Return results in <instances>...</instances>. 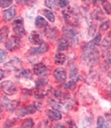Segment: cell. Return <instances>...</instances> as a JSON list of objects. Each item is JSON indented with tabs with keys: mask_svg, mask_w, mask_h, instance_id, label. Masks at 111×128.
<instances>
[{
	"mask_svg": "<svg viewBox=\"0 0 111 128\" xmlns=\"http://www.w3.org/2000/svg\"><path fill=\"white\" fill-rule=\"evenodd\" d=\"M82 58L88 65H94L99 61V54L96 46L92 45L90 42L83 48Z\"/></svg>",
	"mask_w": 111,
	"mask_h": 128,
	"instance_id": "1",
	"label": "cell"
},
{
	"mask_svg": "<svg viewBox=\"0 0 111 128\" xmlns=\"http://www.w3.org/2000/svg\"><path fill=\"white\" fill-rule=\"evenodd\" d=\"M12 28L15 33V36L19 37L20 38L25 36L26 30L24 26V20L21 17H18L13 21Z\"/></svg>",
	"mask_w": 111,
	"mask_h": 128,
	"instance_id": "2",
	"label": "cell"
},
{
	"mask_svg": "<svg viewBox=\"0 0 111 128\" xmlns=\"http://www.w3.org/2000/svg\"><path fill=\"white\" fill-rule=\"evenodd\" d=\"M63 33H65V35L67 38L70 40V41L72 43L74 44H77L78 42V32L76 31L75 28L72 26V25H67L65 26L63 28Z\"/></svg>",
	"mask_w": 111,
	"mask_h": 128,
	"instance_id": "3",
	"label": "cell"
},
{
	"mask_svg": "<svg viewBox=\"0 0 111 128\" xmlns=\"http://www.w3.org/2000/svg\"><path fill=\"white\" fill-rule=\"evenodd\" d=\"M0 88L5 94L12 96L18 92V87L11 80L3 81L0 84Z\"/></svg>",
	"mask_w": 111,
	"mask_h": 128,
	"instance_id": "4",
	"label": "cell"
},
{
	"mask_svg": "<svg viewBox=\"0 0 111 128\" xmlns=\"http://www.w3.org/2000/svg\"><path fill=\"white\" fill-rule=\"evenodd\" d=\"M21 46V40L18 36H11L5 44L6 48L9 51H14Z\"/></svg>",
	"mask_w": 111,
	"mask_h": 128,
	"instance_id": "5",
	"label": "cell"
},
{
	"mask_svg": "<svg viewBox=\"0 0 111 128\" xmlns=\"http://www.w3.org/2000/svg\"><path fill=\"white\" fill-rule=\"evenodd\" d=\"M4 68L7 71H13V72L20 71V69L22 68V62L20 58H14L5 64Z\"/></svg>",
	"mask_w": 111,
	"mask_h": 128,
	"instance_id": "6",
	"label": "cell"
},
{
	"mask_svg": "<svg viewBox=\"0 0 111 128\" xmlns=\"http://www.w3.org/2000/svg\"><path fill=\"white\" fill-rule=\"evenodd\" d=\"M0 102H1V104L3 106V107H4L6 110L11 112H14L19 104V101L18 100H10L4 96H2L0 98Z\"/></svg>",
	"mask_w": 111,
	"mask_h": 128,
	"instance_id": "7",
	"label": "cell"
},
{
	"mask_svg": "<svg viewBox=\"0 0 111 128\" xmlns=\"http://www.w3.org/2000/svg\"><path fill=\"white\" fill-rule=\"evenodd\" d=\"M36 111H37V107L36 105L30 104V105L18 109V110L16 111V115L18 117H23L29 114H33L36 113Z\"/></svg>",
	"mask_w": 111,
	"mask_h": 128,
	"instance_id": "8",
	"label": "cell"
},
{
	"mask_svg": "<svg viewBox=\"0 0 111 128\" xmlns=\"http://www.w3.org/2000/svg\"><path fill=\"white\" fill-rule=\"evenodd\" d=\"M28 40L29 42L34 45H41L44 43L41 34L36 30H32L31 32Z\"/></svg>",
	"mask_w": 111,
	"mask_h": 128,
	"instance_id": "9",
	"label": "cell"
},
{
	"mask_svg": "<svg viewBox=\"0 0 111 128\" xmlns=\"http://www.w3.org/2000/svg\"><path fill=\"white\" fill-rule=\"evenodd\" d=\"M54 77L57 82H65L67 78V73L65 69L61 67L56 68L54 72Z\"/></svg>",
	"mask_w": 111,
	"mask_h": 128,
	"instance_id": "10",
	"label": "cell"
},
{
	"mask_svg": "<svg viewBox=\"0 0 111 128\" xmlns=\"http://www.w3.org/2000/svg\"><path fill=\"white\" fill-rule=\"evenodd\" d=\"M45 35L49 40H54L58 36V29L56 27L47 25L45 29Z\"/></svg>",
	"mask_w": 111,
	"mask_h": 128,
	"instance_id": "11",
	"label": "cell"
},
{
	"mask_svg": "<svg viewBox=\"0 0 111 128\" xmlns=\"http://www.w3.org/2000/svg\"><path fill=\"white\" fill-rule=\"evenodd\" d=\"M16 13V8L15 6H13L10 8L4 10L3 12V19L5 22H9L12 20L13 18L15 17Z\"/></svg>",
	"mask_w": 111,
	"mask_h": 128,
	"instance_id": "12",
	"label": "cell"
},
{
	"mask_svg": "<svg viewBox=\"0 0 111 128\" xmlns=\"http://www.w3.org/2000/svg\"><path fill=\"white\" fill-rule=\"evenodd\" d=\"M46 115L51 120H58L62 118L61 114L57 110H47L45 112Z\"/></svg>",
	"mask_w": 111,
	"mask_h": 128,
	"instance_id": "13",
	"label": "cell"
},
{
	"mask_svg": "<svg viewBox=\"0 0 111 128\" xmlns=\"http://www.w3.org/2000/svg\"><path fill=\"white\" fill-rule=\"evenodd\" d=\"M49 49V46L47 45V44L46 43H43L41 45H39V46L38 47H33L31 48L29 51L32 54H35V55H37V54H42L47 52L48 51Z\"/></svg>",
	"mask_w": 111,
	"mask_h": 128,
	"instance_id": "14",
	"label": "cell"
},
{
	"mask_svg": "<svg viewBox=\"0 0 111 128\" xmlns=\"http://www.w3.org/2000/svg\"><path fill=\"white\" fill-rule=\"evenodd\" d=\"M58 50L59 51H66L68 49L69 42L68 40L65 38H61L58 40Z\"/></svg>",
	"mask_w": 111,
	"mask_h": 128,
	"instance_id": "15",
	"label": "cell"
},
{
	"mask_svg": "<svg viewBox=\"0 0 111 128\" xmlns=\"http://www.w3.org/2000/svg\"><path fill=\"white\" fill-rule=\"evenodd\" d=\"M33 70L36 76H41L47 72V66L42 63H37L33 66Z\"/></svg>",
	"mask_w": 111,
	"mask_h": 128,
	"instance_id": "16",
	"label": "cell"
},
{
	"mask_svg": "<svg viewBox=\"0 0 111 128\" xmlns=\"http://www.w3.org/2000/svg\"><path fill=\"white\" fill-rule=\"evenodd\" d=\"M48 25V22L42 16H38L35 20V26L37 28H42Z\"/></svg>",
	"mask_w": 111,
	"mask_h": 128,
	"instance_id": "17",
	"label": "cell"
},
{
	"mask_svg": "<svg viewBox=\"0 0 111 128\" xmlns=\"http://www.w3.org/2000/svg\"><path fill=\"white\" fill-rule=\"evenodd\" d=\"M48 83V80L45 77L38 78L36 82V90H44V87Z\"/></svg>",
	"mask_w": 111,
	"mask_h": 128,
	"instance_id": "18",
	"label": "cell"
},
{
	"mask_svg": "<svg viewBox=\"0 0 111 128\" xmlns=\"http://www.w3.org/2000/svg\"><path fill=\"white\" fill-rule=\"evenodd\" d=\"M66 61V56L63 53H58L54 57V62L57 65H62Z\"/></svg>",
	"mask_w": 111,
	"mask_h": 128,
	"instance_id": "19",
	"label": "cell"
},
{
	"mask_svg": "<svg viewBox=\"0 0 111 128\" xmlns=\"http://www.w3.org/2000/svg\"><path fill=\"white\" fill-rule=\"evenodd\" d=\"M9 27L6 26H3L0 29V44L6 41L7 37L9 36Z\"/></svg>",
	"mask_w": 111,
	"mask_h": 128,
	"instance_id": "20",
	"label": "cell"
},
{
	"mask_svg": "<svg viewBox=\"0 0 111 128\" xmlns=\"http://www.w3.org/2000/svg\"><path fill=\"white\" fill-rule=\"evenodd\" d=\"M45 5L52 10H57L58 8V0H45Z\"/></svg>",
	"mask_w": 111,
	"mask_h": 128,
	"instance_id": "21",
	"label": "cell"
},
{
	"mask_svg": "<svg viewBox=\"0 0 111 128\" xmlns=\"http://www.w3.org/2000/svg\"><path fill=\"white\" fill-rule=\"evenodd\" d=\"M62 13H63L64 20L67 22H68V21H70V19H72V15H74V12H73V10L70 8H67L66 9H64L63 10V12H62Z\"/></svg>",
	"mask_w": 111,
	"mask_h": 128,
	"instance_id": "22",
	"label": "cell"
},
{
	"mask_svg": "<svg viewBox=\"0 0 111 128\" xmlns=\"http://www.w3.org/2000/svg\"><path fill=\"white\" fill-rule=\"evenodd\" d=\"M96 128H108V122L103 116H99L96 121Z\"/></svg>",
	"mask_w": 111,
	"mask_h": 128,
	"instance_id": "23",
	"label": "cell"
},
{
	"mask_svg": "<svg viewBox=\"0 0 111 128\" xmlns=\"http://www.w3.org/2000/svg\"><path fill=\"white\" fill-rule=\"evenodd\" d=\"M111 46V38L110 37H105L103 39L102 43H101V47L103 50L108 51L110 48Z\"/></svg>",
	"mask_w": 111,
	"mask_h": 128,
	"instance_id": "24",
	"label": "cell"
},
{
	"mask_svg": "<svg viewBox=\"0 0 111 128\" xmlns=\"http://www.w3.org/2000/svg\"><path fill=\"white\" fill-rule=\"evenodd\" d=\"M34 125V122L32 118H26L22 122L20 128H32Z\"/></svg>",
	"mask_w": 111,
	"mask_h": 128,
	"instance_id": "25",
	"label": "cell"
},
{
	"mask_svg": "<svg viewBox=\"0 0 111 128\" xmlns=\"http://www.w3.org/2000/svg\"><path fill=\"white\" fill-rule=\"evenodd\" d=\"M43 14L49 22H54L55 21V16L51 10H49L48 9H44L43 10Z\"/></svg>",
	"mask_w": 111,
	"mask_h": 128,
	"instance_id": "26",
	"label": "cell"
},
{
	"mask_svg": "<svg viewBox=\"0 0 111 128\" xmlns=\"http://www.w3.org/2000/svg\"><path fill=\"white\" fill-rule=\"evenodd\" d=\"M19 76L21 78H28V79H32L33 78L32 73H31V72L29 69L22 70V72H20Z\"/></svg>",
	"mask_w": 111,
	"mask_h": 128,
	"instance_id": "27",
	"label": "cell"
},
{
	"mask_svg": "<svg viewBox=\"0 0 111 128\" xmlns=\"http://www.w3.org/2000/svg\"><path fill=\"white\" fill-rule=\"evenodd\" d=\"M93 15L94 18L98 20H103L105 18V15L101 9H96L94 11Z\"/></svg>",
	"mask_w": 111,
	"mask_h": 128,
	"instance_id": "28",
	"label": "cell"
},
{
	"mask_svg": "<svg viewBox=\"0 0 111 128\" xmlns=\"http://www.w3.org/2000/svg\"><path fill=\"white\" fill-rule=\"evenodd\" d=\"M101 41V33H96V35L95 36V37L90 42V43L92 45H93L94 46H96L100 44V42Z\"/></svg>",
	"mask_w": 111,
	"mask_h": 128,
	"instance_id": "29",
	"label": "cell"
},
{
	"mask_svg": "<svg viewBox=\"0 0 111 128\" xmlns=\"http://www.w3.org/2000/svg\"><path fill=\"white\" fill-rule=\"evenodd\" d=\"M16 122H17V119L15 118L7 120L4 125V128H13L16 124Z\"/></svg>",
	"mask_w": 111,
	"mask_h": 128,
	"instance_id": "30",
	"label": "cell"
},
{
	"mask_svg": "<svg viewBox=\"0 0 111 128\" xmlns=\"http://www.w3.org/2000/svg\"><path fill=\"white\" fill-rule=\"evenodd\" d=\"M102 6H103V8L104 10V11L105 12L106 14H108V15H110L111 14V4L110 3L108 2V1H106L105 0V2L102 4Z\"/></svg>",
	"mask_w": 111,
	"mask_h": 128,
	"instance_id": "31",
	"label": "cell"
},
{
	"mask_svg": "<svg viewBox=\"0 0 111 128\" xmlns=\"http://www.w3.org/2000/svg\"><path fill=\"white\" fill-rule=\"evenodd\" d=\"M13 3V0H0V7L5 8L10 6Z\"/></svg>",
	"mask_w": 111,
	"mask_h": 128,
	"instance_id": "32",
	"label": "cell"
},
{
	"mask_svg": "<svg viewBox=\"0 0 111 128\" xmlns=\"http://www.w3.org/2000/svg\"><path fill=\"white\" fill-rule=\"evenodd\" d=\"M110 26V22L108 21H105L103 22L102 24H101L100 26H99V30L104 31V30H107L109 28Z\"/></svg>",
	"mask_w": 111,
	"mask_h": 128,
	"instance_id": "33",
	"label": "cell"
},
{
	"mask_svg": "<svg viewBox=\"0 0 111 128\" xmlns=\"http://www.w3.org/2000/svg\"><path fill=\"white\" fill-rule=\"evenodd\" d=\"M76 82L74 80H69L67 83L66 84V85H65V87H66L67 89H68V90H74L76 88Z\"/></svg>",
	"mask_w": 111,
	"mask_h": 128,
	"instance_id": "34",
	"label": "cell"
},
{
	"mask_svg": "<svg viewBox=\"0 0 111 128\" xmlns=\"http://www.w3.org/2000/svg\"><path fill=\"white\" fill-rule=\"evenodd\" d=\"M96 27L95 25H91L89 28V31H88V33H89V35H90L91 37H94V34L96 33Z\"/></svg>",
	"mask_w": 111,
	"mask_h": 128,
	"instance_id": "35",
	"label": "cell"
},
{
	"mask_svg": "<svg viewBox=\"0 0 111 128\" xmlns=\"http://www.w3.org/2000/svg\"><path fill=\"white\" fill-rule=\"evenodd\" d=\"M69 0H58V5L60 8H65L69 5Z\"/></svg>",
	"mask_w": 111,
	"mask_h": 128,
	"instance_id": "36",
	"label": "cell"
},
{
	"mask_svg": "<svg viewBox=\"0 0 111 128\" xmlns=\"http://www.w3.org/2000/svg\"><path fill=\"white\" fill-rule=\"evenodd\" d=\"M6 56H7V54L6 51L3 49H0V64L3 62L4 60L6 59Z\"/></svg>",
	"mask_w": 111,
	"mask_h": 128,
	"instance_id": "37",
	"label": "cell"
},
{
	"mask_svg": "<svg viewBox=\"0 0 111 128\" xmlns=\"http://www.w3.org/2000/svg\"><path fill=\"white\" fill-rule=\"evenodd\" d=\"M67 126H68V128H77L75 122H74L72 120H69V121L67 122Z\"/></svg>",
	"mask_w": 111,
	"mask_h": 128,
	"instance_id": "38",
	"label": "cell"
},
{
	"mask_svg": "<svg viewBox=\"0 0 111 128\" xmlns=\"http://www.w3.org/2000/svg\"><path fill=\"white\" fill-rule=\"evenodd\" d=\"M105 0H92V3L96 5V6H99L100 4H102Z\"/></svg>",
	"mask_w": 111,
	"mask_h": 128,
	"instance_id": "39",
	"label": "cell"
},
{
	"mask_svg": "<svg viewBox=\"0 0 111 128\" xmlns=\"http://www.w3.org/2000/svg\"><path fill=\"white\" fill-rule=\"evenodd\" d=\"M15 2L18 4H22V5H26L28 4V0H15Z\"/></svg>",
	"mask_w": 111,
	"mask_h": 128,
	"instance_id": "40",
	"label": "cell"
},
{
	"mask_svg": "<svg viewBox=\"0 0 111 128\" xmlns=\"http://www.w3.org/2000/svg\"><path fill=\"white\" fill-rule=\"evenodd\" d=\"M5 74H6L5 71L2 69V68H0V80H2L5 77Z\"/></svg>",
	"mask_w": 111,
	"mask_h": 128,
	"instance_id": "41",
	"label": "cell"
},
{
	"mask_svg": "<svg viewBox=\"0 0 111 128\" xmlns=\"http://www.w3.org/2000/svg\"><path fill=\"white\" fill-rule=\"evenodd\" d=\"M3 106L2 104H0V120L3 118Z\"/></svg>",
	"mask_w": 111,
	"mask_h": 128,
	"instance_id": "42",
	"label": "cell"
},
{
	"mask_svg": "<svg viewBox=\"0 0 111 128\" xmlns=\"http://www.w3.org/2000/svg\"><path fill=\"white\" fill-rule=\"evenodd\" d=\"M56 128H65V126L63 125V124H62V123H59V124H58V125H56Z\"/></svg>",
	"mask_w": 111,
	"mask_h": 128,
	"instance_id": "43",
	"label": "cell"
},
{
	"mask_svg": "<svg viewBox=\"0 0 111 128\" xmlns=\"http://www.w3.org/2000/svg\"><path fill=\"white\" fill-rule=\"evenodd\" d=\"M82 1L85 4H90L92 2V0H82Z\"/></svg>",
	"mask_w": 111,
	"mask_h": 128,
	"instance_id": "44",
	"label": "cell"
},
{
	"mask_svg": "<svg viewBox=\"0 0 111 128\" xmlns=\"http://www.w3.org/2000/svg\"><path fill=\"white\" fill-rule=\"evenodd\" d=\"M108 62L110 63L111 64V54L109 56V57H108Z\"/></svg>",
	"mask_w": 111,
	"mask_h": 128,
	"instance_id": "45",
	"label": "cell"
},
{
	"mask_svg": "<svg viewBox=\"0 0 111 128\" xmlns=\"http://www.w3.org/2000/svg\"><path fill=\"white\" fill-rule=\"evenodd\" d=\"M108 77L110 78L111 79V71L110 72H109V73H108Z\"/></svg>",
	"mask_w": 111,
	"mask_h": 128,
	"instance_id": "46",
	"label": "cell"
}]
</instances>
